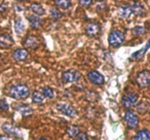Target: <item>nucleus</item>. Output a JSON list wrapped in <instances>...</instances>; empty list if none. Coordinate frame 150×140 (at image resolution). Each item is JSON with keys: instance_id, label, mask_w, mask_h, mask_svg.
<instances>
[{"instance_id": "nucleus-1", "label": "nucleus", "mask_w": 150, "mask_h": 140, "mask_svg": "<svg viewBox=\"0 0 150 140\" xmlns=\"http://www.w3.org/2000/svg\"><path fill=\"white\" fill-rule=\"evenodd\" d=\"M29 89L26 85L18 84L13 85L9 90V95L16 100H23L29 96Z\"/></svg>"}, {"instance_id": "nucleus-2", "label": "nucleus", "mask_w": 150, "mask_h": 140, "mask_svg": "<svg viewBox=\"0 0 150 140\" xmlns=\"http://www.w3.org/2000/svg\"><path fill=\"white\" fill-rule=\"evenodd\" d=\"M125 37L123 32L119 30L112 31L108 36V43L113 47H119L124 43Z\"/></svg>"}, {"instance_id": "nucleus-3", "label": "nucleus", "mask_w": 150, "mask_h": 140, "mask_svg": "<svg viewBox=\"0 0 150 140\" xmlns=\"http://www.w3.org/2000/svg\"><path fill=\"white\" fill-rule=\"evenodd\" d=\"M81 77V73L74 69H70L63 72L62 76V80L65 83H73V82H78Z\"/></svg>"}, {"instance_id": "nucleus-4", "label": "nucleus", "mask_w": 150, "mask_h": 140, "mask_svg": "<svg viewBox=\"0 0 150 140\" xmlns=\"http://www.w3.org/2000/svg\"><path fill=\"white\" fill-rule=\"evenodd\" d=\"M57 109L64 114V115L70 117H75L78 114V112L76 109L71 106L70 104H66V103H59L57 104Z\"/></svg>"}, {"instance_id": "nucleus-5", "label": "nucleus", "mask_w": 150, "mask_h": 140, "mask_svg": "<svg viewBox=\"0 0 150 140\" xmlns=\"http://www.w3.org/2000/svg\"><path fill=\"white\" fill-rule=\"evenodd\" d=\"M136 82L138 85L142 88H146L150 85V71L142 70L139 72L136 77Z\"/></svg>"}, {"instance_id": "nucleus-6", "label": "nucleus", "mask_w": 150, "mask_h": 140, "mask_svg": "<svg viewBox=\"0 0 150 140\" xmlns=\"http://www.w3.org/2000/svg\"><path fill=\"white\" fill-rule=\"evenodd\" d=\"M125 120L130 129H136L139 124V118L136 113L132 110H128L125 114Z\"/></svg>"}, {"instance_id": "nucleus-7", "label": "nucleus", "mask_w": 150, "mask_h": 140, "mask_svg": "<svg viewBox=\"0 0 150 140\" xmlns=\"http://www.w3.org/2000/svg\"><path fill=\"white\" fill-rule=\"evenodd\" d=\"M138 101V95L134 92H129L122 98V104L125 108H130L136 104Z\"/></svg>"}, {"instance_id": "nucleus-8", "label": "nucleus", "mask_w": 150, "mask_h": 140, "mask_svg": "<svg viewBox=\"0 0 150 140\" xmlns=\"http://www.w3.org/2000/svg\"><path fill=\"white\" fill-rule=\"evenodd\" d=\"M87 78L92 84L95 85H103L105 83V78L99 72L92 70L87 74Z\"/></svg>"}, {"instance_id": "nucleus-9", "label": "nucleus", "mask_w": 150, "mask_h": 140, "mask_svg": "<svg viewBox=\"0 0 150 140\" xmlns=\"http://www.w3.org/2000/svg\"><path fill=\"white\" fill-rule=\"evenodd\" d=\"M1 129L3 131L5 132L6 134H13L18 137H22L23 136V133L16 126H14L13 125L10 124V123H5L1 126Z\"/></svg>"}, {"instance_id": "nucleus-10", "label": "nucleus", "mask_w": 150, "mask_h": 140, "mask_svg": "<svg viewBox=\"0 0 150 140\" xmlns=\"http://www.w3.org/2000/svg\"><path fill=\"white\" fill-rule=\"evenodd\" d=\"M101 32V27L99 23H90L86 27V34L89 37L95 38L98 37Z\"/></svg>"}, {"instance_id": "nucleus-11", "label": "nucleus", "mask_w": 150, "mask_h": 140, "mask_svg": "<svg viewBox=\"0 0 150 140\" xmlns=\"http://www.w3.org/2000/svg\"><path fill=\"white\" fill-rule=\"evenodd\" d=\"M14 44V40L7 34L0 35V48H9Z\"/></svg>"}, {"instance_id": "nucleus-12", "label": "nucleus", "mask_w": 150, "mask_h": 140, "mask_svg": "<svg viewBox=\"0 0 150 140\" xmlns=\"http://www.w3.org/2000/svg\"><path fill=\"white\" fill-rule=\"evenodd\" d=\"M23 45L25 48L35 49L39 46V41L35 36H29L23 41Z\"/></svg>"}, {"instance_id": "nucleus-13", "label": "nucleus", "mask_w": 150, "mask_h": 140, "mask_svg": "<svg viewBox=\"0 0 150 140\" xmlns=\"http://www.w3.org/2000/svg\"><path fill=\"white\" fill-rule=\"evenodd\" d=\"M118 13L119 16L121 18H128L133 13L131 6L127 5V4H123V5L120 6L118 9Z\"/></svg>"}, {"instance_id": "nucleus-14", "label": "nucleus", "mask_w": 150, "mask_h": 140, "mask_svg": "<svg viewBox=\"0 0 150 140\" xmlns=\"http://www.w3.org/2000/svg\"><path fill=\"white\" fill-rule=\"evenodd\" d=\"M29 53L24 48H18L13 52V57L17 61H25L28 58Z\"/></svg>"}, {"instance_id": "nucleus-15", "label": "nucleus", "mask_w": 150, "mask_h": 140, "mask_svg": "<svg viewBox=\"0 0 150 140\" xmlns=\"http://www.w3.org/2000/svg\"><path fill=\"white\" fill-rule=\"evenodd\" d=\"M132 12L133 14L138 16H143L145 13V8L143 4L139 1H136L133 5L131 6Z\"/></svg>"}, {"instance_id": "nucleus-16", "label": "nucleus", "mask_w": 150, "mask_h": 140, "mask_svg": "<svg viewBox=\"0 0 150 140\" xmlns=\"http://www.w3.org/2000/svg\"><path fill=\"white\" fill-rule=\"evenodd\" d=\"M29 25L31 27L34 29H38L42 26V20L39 17L36 16H31L29 18Z\"/></svg>"}, {"instance_id": "nucleus-17", "label": "nucleus", "mask_w": 150, "mask_h": 140, "mask_svg": "<svg viewBox=\"0 0 150 140\" xmlns=\"http://www.w3.org/2000/svg\"><path fill=\"white\" fill-rule=\"evenodd\" d=\"M16 109L18 112H19V113H21L23 116H29L32 114V113H33L32 109L30 107H29V105H26V104L19 105Z\"/></svg>"}, {"instance_id": "nucleus-18", "label": "nucleus", "mask_w": 150, "mask_h": 140, "mask_svg": "<svg viewBox=\"0 0 150 140\" xmlns=\"http://www.w3.org/2000/svg\"><path fill=\"white\" fill-rule=\"evenodd\" d=\"M149 47H150V40H149V41L147 42L146 45H145L143 48H142L140 51H136V52H135L134 54H132L131 58L136 59V60H140V59H142V57L144 56L145 53H146V51H147V50L149 49Z\"/></svg>"}, {"instance_id": "nucleus-19", "label": "nucleus", "mask_w": 150, "mask_h": 140, "mask_svg": "<svg viewBox=\"0 0 150 140\" xmlns=\"http://www.w3.org/2000/svg\"><path fill=\"white\" fill-rule=\"evenodd\" d=\"M31 10L35 14H36L37 16H43L45 13V9L42 7V6L41 4H40L39 3H33V4H31Z\"/></svg>"}, {"instance_id": "nucleus-20", "label": "nucleus", "mask_w": 150, "mask_h": 140, "mask_svg": "<svg viewBox=\"0 0 150 140\" xmlns=\"http://www.w3.org/2000/svg\"><path fill=\"white\" fill-rule=\"evenodd\" d=\"M85 99L88 102L95 103L99 100V94L95 91H89L85 95Z\"/></svg>"}, {"instance_id": "nucleus-21", "label": "nucleus", "mask_w": 150, "mask_h": 140, "mask_svg": "<svg viewBox=\"0 0 150 140\" xmlns=\"http://www.w3.org/2000/svg\"><path fill=\"white\" fill-rule=\"evenodd\" d=\"M134 140H150V132L147 130H142L138 132Z\"/></svg>"}, {"instance_id": "nucleus-22", "label": "nucleus", "mask_w": 150, "mask_h": 140, "mask_svg": "<svg viewBox=\"0 0 150 140\" xmlns=\"http://www.w3.org/2000/svg\"><path fill=\"white\" fill-rule=\"evenodd\" d=\"M44 95L39 91L36 90L32 94V102L35 104H41L44 101Z\"/></svg>"}, {"instance_id": "nucleus-23", "label": "nucleus", "mask_w": 150, "mask_h": 140, "mask_svg": "<svg viewBox=\"0 0 150 140\" xmlns=\"http://www.w3.org/2000/svg\"><path fill=\"white\" fill-rule=\"evenodd\" d=\"M66 133L70 137L74 138L79 134V129L76 126H70L67 128Z\"/></svg>"}, {"instance_id": "nucleus-24", "label": "nucleus", "mask_w": 150, "mask_h": 140, "mask_svg": "<svg viewBox=\"0 0 150 140\" xmlns=\"http://www.w3.org/2000/svg\"><path fill=\"white\" fill-rule=\"evenodd\" d=\"M25 25L21 19H18L15 23V31L17 34H21L24 31Z\"/></svg>"}, {"instance_id": "nucleus-25", "label": "nucleus", "mask_w": 150, "mask_h": 140, "mask_svg": "<svg viewBox=\"0 0 150 140\" xmlns=\"http://www.w3.org/2000/svg\"><path fill=\"white\" fill-rule=\"evenodd\" d=\"M50 15H51V18L54 20H59L62 16V13L60 12V10L59 9L55 8V7L51 9V10H50Z\"/></svg>"}, {"instance_id": "nucleus-26", "label": "nucleus", "mask_w": 150, "mask_h": 140, "mask_svg": "<svg viewBox=\"0 0 150 140\" xmlns=\"http://www.w3.org/2000/svg\"><path fill=\"white\" fill-rule=\"evenodd\" d=\"M55 3L59 7L67 9L71 5V0H55Z\"/></svg>"}, {"instance_id": "nucleus-27", "label": "nucleus", "mask_w": 150, "mask_h": 140, "mask_svg": "<svg viewBox=\"0 0 150 140\" xmlns=\"http://www.w3.org/2000/svg\"><path fill=\"white\" fill-rule=\"evenodd\" d=\"M42 95L46 98H53L54 96V90L50 87H45L42 88Z\"/></svg>"}, {"instance_id": "nucleus-28", "label": "nucleus", "mask_w": 150, "mask_h": 140, "mask_svg": "<svg viewBox=\"0 0 150 140\" xmlns=\"http://www.w3.org/2000/svg\"><path fill=\"white\" fill-rule=\"evenodd\" d=\"M96 7H97V10H99V11H105V10H107V4L105 2V1H99V2L97 3V5H96Z\"/></svg>"}, {"instance_id": "nucleus-29", "label": "nucleus", "mask_w": 150, "mask_h": 140, "mask_svg": "<svg viewBox=\"0 0 150 140\" xmlns=\"http://www.w3.org/2000/svg\"><path fill=\"white\" fill-rule=\"evenodd\" d=\"M145 32V28L143 26H136V27L133 29V33L136 35H142Z\"/></svg>"}, {"instance_id": "nucleus-30", "label": "nucleus", "mask_w": 150, "mask_h": 140, "mask_svg": "<svg viewBox=\"0 0 150 140\" xmlns=\"http://www.w3.org/2000/svg\"><path fill=\"white\" fill-rule=\"evenodd\" d=\"M0 109L2 111H7L9 109V105L4 99H0Z\"/></svg>"}, {"instance_id": "nucleus-31", "label": "nucleus", "mask_w": 150, "mask_h": 140, "mask_svg": "<svg viewBox=\"0 0 150 140\" xmlns=\"http://www.w3.org/2000/svg\"><path fill=\"white\" fill-rule=\"evenodd\" d=\"M92 3V0H79V4L81 7H86L91 5Z\"/></svg>"}, {"instance_id": "nucleus-32", "label": "nucleus", "mask_w": 150, "mask_h": 140, "mask_svg": "<svg viewBox=\"0 0 150 140\" xmlns=\"http://www.w3.org/2000/svg\"><path fill=\"white\" fill-rule=\"evenodd\" d=\"M77 139L76 140H89V138H88L87 135H86V133H83V132H81L79 134L77 135Z\"/></svg>"}, {"instance_id": "nucleus-33", "label": "nucleus", "mask_w": 150, "mask_h": 140, "mask_svg": "<svg viewBox=\"0 0 150 140\" xmlns=\"http://www.w3.org/2000/svg\"><path fill=\"white\" fill-rule=\"evenodd\" d=\"M6 10H7V6L2 3H0V13H4L6 11Z\"/></svg>"}, {"instance_id": "nucleus-34", "label": "nucleus", "mask_w": 150, "mask_h": 140, "mask_svg": "<svg viewBox=\"0 0 150 140\" xmlns=\"http://www.w3.org/2000/svg\"><path fill=\"white\" fill-rule=\"evenodd\" d=\"M0 140H12L10 137L6 136H0Z\"/></svg>"}, {"instance_id": "nucleus-35", "label": "nucleus", "mask_w": 150, "mask_h": 140, "mask_svg": "<svg viewBox=\"0 0 150 140\" xmlns=\"http://www.w3.org/2000/svg\"><path fill=\"white\" fill-rule=\"evenodd\" d=\"M39 140H48L47 139H45V138H43V137H42V138H40V139Z\"/></svg>"}, {"instance_id": "nucleus-36", "label": "nucleus", "mask_w": 150, "mask_h": 140, "mask_svg": "<svg viewBox=\"0 0 150 140\" xmlns=\"http://www.w3.org/2000/svg\"><path fill=\"white\" fill-rule=\"evenodd\" d=\"M16 1H25V0H16Z\"/></svg>"}]
</instances>
